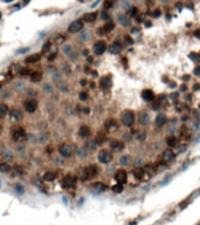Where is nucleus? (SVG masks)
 Instances as JSON below:
<instances>
[{
  "instance_id": "obj_49",
  "label": "nucleus",
  "mask_w": 200,
  "mask_h": 225,
  "mask_svg": "<svg viewBox=\"0 0 200 225\" xmlns=\"http://www.w3.org/2000/svg\"><path fill=\"white\" fill-rule=\"evenodd\" d=\"M16 191H19L20 194H22V192H23V189H22V187H21V185H16Z\"/></svg>"
},
{
  "instance_id": "obj_53",
  "label": "nucleus",
  "mask_w": 200,
  "mask_h": 225,
  "mask_svg": "<svg viewBox=\"0 0 200 225\" xmlns=\"http://www.w3.org/2000/svg\"><path fill=\"white\" fill-rule=\"evenodd\" d=\"M83 112H84V114H89V108H84Z\"/></svg>"
},
{
  "instance_id": "obj_15",
  "label": "nucleus",
  "mask_w": 200,
  "mask_h": 225,
  "mask_svg": "<svg viewBox=\"0 0 200 225\" xmlns=\"http://www.w3.org/2000/svg\"><path fill=\"white\" fill-rule=\"evenodd\" d=\"M111 85H112V82H111L110 76H104L100 80V87L102 89H108L111 87Z\"/></svg>"
},
{
  "instance_id": "obj_16",
  "label": "nucleus",
  "mask_w": 200,
  "mask_h": 225,
  "mask_svg": "<svg viewBox=\"0 0 200 225\" xmlns=\"http://www.w3.org/2000/svg\"><path fill=\"white\" fill-rule=\"evenodd\" d=\"M138 122L142 124V125H148L149 122H150V116L148 113H140L138 115Z\"/></svg>"
},
{
  "instance_id": "obj_10",
  "label": "nucleus",
  "mask_w": 200,
  "mask_h": 225,
  "mask_svg": "<svg viewBox=\"0 0 200 225\" xmlns=\"http://www.w3.org/2000/svg\"><path fill=\"white\" fill-rule=\"evenodd\" d=\"M75 184H76V178H75L74 176L68 175V176H66V177L63 178L62 185H63L65 189H72V188L75 187Z\"/></svg>"
},
{
  "instance_id": "obj_40",
  "label": "nucleus",
  "mask_w": 200,
  "mask_h": 225,
  "mask_svg": "<svg viewBox=\"0 0 200 225\" xmlns=\"http://www.w3.org/2000/svg\"><path fill=\"white\" fill-rule=\"evenodd\" d=\"M88 99V93L87 92H81L80 93V100L81 101H86Z\"/></svg>"
},
{
  "instance_id": "obj_56",
  "label": "nucleus",
  "mask_w": 200,
  "mask_h": 225,
  "mask_svg": "<svg viewBox=\"0 0 200 225\" xmlns=\"http://www.w3.org/2000/svg\"><path fill=\"white\" fill-rule=\"evenodd\" d=\"M28 1H29V0H25V2H28Z\"/></svg>"
},
{
  "instance_id": "obj_5",
  "label": "nucleus",
  "mask_w": 200,
  "mask_h": 225,
  "mask_svg": "<svg viewBox=\"0 0 200 225\" xmlns=\"http://www.w3.org/2000/svg\"><path fill=\"white\" fill-rule=\"evenodd\" d=\"M83 20H75V21H73L70 25H69V27H68V32L69 33H77V32H80V31H82L83 29Z\"/></svg>"
},
{
  "instance_id": "obj_25",
  "label": "nucleus",
  "mask_w": 200,
  "mask_h": 225,
  "mask_svg": "<svg viewBox=\"0 0 200 225\" xmlns=\"http://www.w3.org/2000/svg\"><path fill=\"white\" fill-rule=\"evenodd\" d=\"M145 172H146V170L144 168H137L133 171V176H136L138 179H142L145 177Z\"/></svg>"
},
{
  "instance_id": "obj_12",
  "label": "nucleus",
  "mask_w": 200,
  "mask_h": 225,
  "mask_svg": "<svg viewBox=\"0 0 200 225\" xmlns=\"http://www.w3.org/2000/svg\"><path fill=\"white\" fill-rule=\"evenodd\" d=\"M110 148H111V150L119 152L124 149V143L119 140H111L110 141Z\"/></svg>"
},
{
  "instance_id": "obj_3",
  "label": "nucleus",
  "mask_w": 200,
  "mask_h": 225,
  "mask_svg": "<svg viewBox=\"0 0 200 225\" xmlns=\"http://www.w3.org/2000/svg\"><path fill=\"white\" fill-rule=\"evenodd\" d=\"M113 156H112V152L110 150H106V149H102L100 152H99V161L103 164H106V163H110L112 161Z\"/></svg>"
},
{
  "instance_id": "obj_45",
  "label": "nucleus",
  "mask_w": 200,
  "mask_h": 225,
  "mask_svg": "<svg viewBox=\"0 0 200 225\" xmlns=\"http://www.w3.org/2000/svg\"><path fill=\"white\" fill-rule=\"evenodd\" d=\"M101 18H102V20H108V19H109V14L104 11V12L101 14Z\"/></svg>"
},
{
  "instance_id": "obj_54",
  "label": "nucleus",
  "mask_w": 200,
  "mask_h": 225,
  "mask_svg": "<svg viewBox=\"0 0 200 225\" xmlns=\"http://www.w3.org/2000/svg\"><path fill=\"white\" fill-rule=\"evenodd\" d=\"M4 1H5V2H12L13 0H4Z\"/></svg>"
},
{
  "instance_id": "obj_29",
  "label": "nucleus",
  "mask_w": 200,
  "mask_h": 225,
  "mask_svg": "<svg viewBox=\"0 0 200 225\" xmlns=\"http://www.w3.org/2000/svg\"><path fill=\"white\" fill-rule=\"evenodd\" d=\"M1 155H2V157L5 159H8V161L13 158V154H12V151L9 149H2L1 150Z\"/></svg>"
},
{
  "instance_id": "obj_41",
  "label": "nucleus",
  "mask_w": 200,
  "mask_h": 225,
  "mask_svg": "<svg viewBox=\"0 0 200 225\" xmlns=\"http://www.w3.org/2000/svg\"><path fill=\"white\" fill-rule=\"evenodd\" d=\"M49 48H50V42H49V41H47V42L43 45V47H42V52H48V51H49Z\"/></svg>"
},
{
  "instance_id": "obj_22",
  "label": "nucleus",
  "mask_w": 200,
  "mask_h": 225,
  "mask_svg": "<svg viewBox=\"0 0 200 225\" xmlns=\"http://www.w3.org/2000/svg\"><path fill=\"white\" fill-rule=\"evenodd\" d=\"M142 98H143L145 101H151V100H153L155 94H153V92H152L151 89H145V90H143V93H142Z\"/></svg>"
},
{
  "instance_id": "obj_51",
  "label": "nucleus",
  "mask_w": 200,
  "mask_h": 225,
  "mask_svg": "<svg viewBox=\"0 0 200 225\" xmlns=\"http://www.w3.org/2000/svg\"><path fill=\"white\" fill-rule=\"evenodd\" d=\"M159 14H160V12H159V11H156V12L153 13V16H158Z\"/></svg>"
},
{
  "instance_id": "obj_11",
  "label": "nucleus",
  "mask_w": 200,
  "mask_h": 225,
  "mask_svg": "<svg viewBox=\"0 0 200 225\" xmlns=\"http://www.w3.org/2000/svg\"><path fill=\"white\" fill-rule=\"evenodd\" d=\"M176 158V154L171 150V149H167L163 152V162L164 163H172Z\"/></svg>"
},
{
  "instance_id": "obj_20",
  "label": "nucleus",
  "mask_w": 200,
  "mask_h": 225,
  "mask_svg": "<svg viewBox=\"0 0 200 225\" xmlns=\"http://www.w3.org/2000/svg\"><path fill=\"white\" fill-rule=\"evenodd\" d=\"M118 21H119V23H121L123 27H128V26H130V23H131V20H130L126 15H124V14H119V15H118Z\"/></svg>"
},
{
  "instance_id": "obj_43",
  "label": "nucleus",
  "mask_w": 200,
  "mask_h": 225,
  "mask_svg": "<svg viewBox=\"0 0 200 225\" xmlns=\"http://www.w3.org/2000/svg\"><path fill=\"white\" fill-rule=\"evenodd\" d=\"M112 190H113L115 192H121V191L123 190V188H122V185H121V184H118V185H115V187L112 188Z\"/></svg>"
},
{
  "instance_id": "obj_47",
  "label": "nucleus",
  "mask_w": 200,
  "mask_h": 225,
  "mask_svg": "<svg viewBox=\"0 0 200 225\" xmlns=\"http://www.w3.org/2000/svg\"><path fill=\"white\" fill-rule=\"evenodd\" d=\"M28 51H29V48H28V47H26V48H23V49L18 51V53H19V54H22V53H26V52H28Z\"/></svg>"
},
{
  "instance_id": "obj_32",
  "label": "nucleus",
  "mask_w": 200,
  "mask_h": 225,
  "mask_svg": "<svg viewBox=\"0 0 200 225\" xmlns=\"http://www.w3.org/2000/svg\"><path fill=\"white\" fill-rule=\"evenodd\" d=\"M11 165L8 164V163H0V172H4V174H7V172H9L11 171Z\"/></svg>"
},
{
  "instance_id": "obj_33",
  "label": "nucleus",
  "mask_w": 200,
  "mask_h": 225,
  "mask_svg": "<svg viewBox=\"0 0 200 225\" xmlns=\"http://www.w3.org/2000/svg\"><path fill=\"white\" fill-rule=\"evenodd\" d=\"M55 177H56V175H55L54 172H52V171H47V172L43 175V179H45V181H48V182L54 181Z\"/></svg>"
},
{
  "instance_id": "obj_28",
  "label": "nucleus",
  "mask_w": 200,
  "mask_h": 225,
  "mask_svg": "<svg viewBox=\"0 0 200 225\" xmlns=\"http://www.w3.org/2000/svg\"><path fill=\"white\" fill-rule=\"evenodd\" d=\"M105 140H106L105 134H104V132H99V134L96 135L95 142L97 143V145H100V144H103V143H104V141H105Z\"/></svg>"
},
{
  "instance_id": "obj_26",
  "label": "nucleus",
  "mask_w": 200,
  "mask_h": 225,
  "mask_svg": "<svg viewBox=\"0 0 200 225\" xmlns=\"http://www.w3.org/2000/svg\"><path fill=\"white\" fill-rule=\"evenodd\" d=\"M91 188L95 190V191H97V192H102V191H105V189H106V187H105V184H103L102 182H95L93 185H91Z\"/></svg>"
},
{
  "instance_id": "obj_39",
  "label": "nucleus",
  "mask_w": 200,
  "mask_h": 225,
  "mask_svg": "<svg viewBox=\"0 0 200 225\" xmlns=\"http://www.w3.org/2000/svg\"><path fill=\"white\" fill-rule=\"evenodd\" d=\"M72 51H73L72 46H69V45L63 46V53H66V54H70V53H72Z\"/></svg>"
},
{
  "instance_id": "obj_30",
  "label": "nucleus",
  "mask_w": 200,
  "mask_h": 225,
  "mask_svg": "<svg viewBox=\"0 0 200 225\" xmlns=\"http://www.w3.org/2000/svg\"><path fill=\"white\" fill-rule=\"evenodd\" d=\"M135 137H136V140H137V141H139V142H143V141L145 140V137H146V134H145V131H142V130H137V132L135 134Z\"/></svg>"
},
{
  "instance_id": "obj_9",
  "label": "nucleus",
  "mask_w": 200,
  "mask_h": 225,
  "mask_svg": "<svg viewBox=\"0 0 200 225\" xmlns=\"http://www.w3.org/2000/svg\"><path fill=\"white\" fill-rule=\"evenodd\" d=\"M115 179L118 182V184H124V183H126V181H128V174H126V171L125 170H123V169H121V170H118L116 174H115Z\"/></svg>"
},
{
  "instance_id": "obj_19",
  "label": "nucleus",
  "mask_w": 200,
  "mask_h": 225,
  "mask_svg": "<svg viewBox=\"0 0 200 225\" xmlns=\"http://www.w3.org/2000/svg\"><path fill=\"white\" fill-rule=\"evenodd\" d=\"M113 28H115V23H113L112 21H108L103 27H101L100 34L101 33H109V32H111Z\"/></svg>"
},
{
  "instance_id": "obj_27",
  "label": "nucleus",
  "mask_w": 200,
  "mask_h": 225,
  "mask_svg": "<svg viewBox=\"0 0 200 225\" xmlns=\"http://www.w3.org/2000/svg\"><path fill=\"white\" fill-rule=\"evenodd\" d=\"M29 78H30V81H32V82H40L41 79H42V74L39 73V72H34V73H32V74L29 75Z\"/></svg>"
},
{
  "instance_id": "obj_2",
  "label": "nucleus",
  "mask_w": 200,
  "mask_h": 225,
  "mask_svg": "<svg viewBox=\"0 0 200 225\" xmlns=\"http://www.w3.org/2000/svg\"><path fill=\"white\" fill-rule=\"evenodd\" d=\"M97 174H99V168H97L96 165L91 164V165L87 167V168L83 170L82 179H86V181H87V179H91V178H94Z\"/></svg>"
},
{
  "instance_id": "obj_18",
  "label": "nucleus",
  "mask_w": 200,
  "mask_h": 225,
  "mask_svg": "<svg viewBox=\"0 0 200 225\" xmlns=\"http://www.w3.org/2000/svg\"><path fill=\"white\" fill-rule=\"evenodd\" d=\"M121 49H122V47H121V43L118 41H115L109 46V52L112 54H118L121 52Z\"/></svg>"
},
{
  "instance_id": "obj_8",
  "label": "nucleus",
  "mask_w": 200,
  "mask_h": 225,
  "mask_svg": "<svg viewBox=\"0 0 200 225\" xmlns=\"http://www.w3.org/2000/svg\"><path fill=\"white\" fill-rule=\"evenodd\" d=\"M12 137H13V141L20 142V141H22V140L26 138V131H25L22 128H16V129L13 131Z\"/></svg>"
},
{
  "instance_id": "obj_35",
  "label": "nucleus",
  "mask_w": 200,
  "mask_h": 225,
  "mask_svg": "<svg viewBox=\"0 0 200 225\" xmlns=\"http://www.w3.org/2000/svg\"><path fill=\"white\" fill-rule=\"evenodd\" d=\"M8 114V107L4 103H0V117H5Z\"/></svg>"
},
{
  "instance_id": "obj_38",
  "label": "nucleus",
  "mask_w": 200,
  "mask_h": 225,
  "mask_svg": "<svg viewBox=\"0 0 200 225\" xmlns=\"http://www.w3.org/2000/svg\"><path fill=\"white\" fill-rule=\"evenodd\" d=\"M19 74H20L21 76H27V75H29L30 73H29V69H27V68H21L20 72H19Z\"/></svg>"
},
{
  "instance_id": "obj_37",
  "label": "nucleus",
  "mask_w": 200,
  "mask_h": 225,
  "mask_svg": "<svg viewBox=\"0 0 200 225\" xmlns=\"http://www.w3.org/2000/svg\"><path fill=\"white\" fill-rule=\"evenodd\" d=\"M129 163H130V157L129 156H123L122 158H121V164L124 167V165H129Z\"/></svg>"
},
{
  "instance_id": "obj_1",
  "label": "nucleus",
  "mask_w": 200,
  "mask_h": 225,
  "mask_svg": "<svg viewBox=\"0 0 200 225\" xmlns=\"http://www.w3.org/2000/svg\"><path fill=\"white\" fill-rule=\"evenodd\" d=\"M121 120H122V123L125 125V127H131L133 123H135V113L132 110H124L121 115Z\"/></svg>"
},
{
  "instance_id": "obj_50",
  "label": "nucleus",
  "mask_w": 200,
  "mask_h": 225,
  "mask_svg": "<svg viewBox=\"0 0 200 225\" xmlns=\"http://www.w3.org/2000/svg\"><path fill=\"white\" fill-rule=\"evenodd\" d=\"M87 85V80H81V86H86Z\"/></svg>"
},
{
  "instance_id": "obj_6",
  "label": "nucleus",
  "mask_w": 200,
  "mask_h": 225,
  "mask_svg": "<svg viewBox=\"0 0 200 225\" xmlns=\"http://www.w3.org/2000/svg\"><path fill=\"white\" fill-rule=\"evenodd\" d=\"M106 49V43L103 40H99L94 43V53L96 55H102Z\"/></svg>"
},
{
  "instance_id": "obj_34",
  "label": "nucleus",
  "mask_w": 200,
  "mask_h": 225,
  "mask_svg": "<svg viewBox=\"0 0 200 225\" xmlns=\"http://www.w3.org/2000/svg\"><path fill=\"white\" fill-rule=\"evenodd\" d=\"M166 144L169 147H176L177 145V138L174 136H169L166 138Z\"/></svg>"
},
{
  "instance_id": "obj_44",
  "label": "nucleus",
  "mask_w": 200,
  "mask_h": 225,
  "mask_svg": "<svg viewBox=\"0 0 200 225\" xmlns=\"http://www.w3.org/2000/svg\"><path fill=\"white\" fill-rule=\"evenodd\" d=\"M111 5H112L111 0H106V1L104 2V8H105V9H108V8H110V7H111Z\"/></svg>"
},
{
  "instance_id": "obj_48",
  "label": "nucleus",
  "mask_w": 200,
  "mask_h": 225,
  "mask_svg": "<svg viewBox=\"0 0 200 225\" xmlns=\"http://www.w3.org/2000/svg\"><path fill=\"white\" fill-rule=\"evenodd\" d=\"M124 40H126V42H128V43H132V39H130V36H129V35L124 36Z\"/></svg>"
},
{
  "instance_id": "obj_4",
  "label": "nucleus",
  "mask_w": 200,
  "mask_h": 225,
  "mask_svg": "<svg viewBox=\"0 0 200 225\" xmlns=\"http://www.w3.org/2000/svg\"><path fill=\"white\" fill-rule=\"evenodd\" d=\"M59 152L62 157L65 158H69L72 155H73V148L67 144V143H62L60 147H59Z\"/></svg>"
},
{
  "instance_id": "obj_36",
  "label": "nucleus",
  "mask_w": 200,
  "mask_h": 225,
  "mask_svg": "<svg viewBox=\"0 0 200 225\" xmlns=\"http://www.w3.org/2000/svg\"><path fill=\"white\" fill-rule=\"evenodd\" d=\"M186 149H187V145H186V144H179V145H177V148H176L177 154L184 152V151H186Z\"/></svg>"
},
{
  "instance_id": "obj_7",
  "label": "nucleus",
  "mask_w": 200,
  "mask_h": 225,
  "mask_svg": "<svg viewBox=\"0 0 200 225\" xmlns=\"http://www.w3.org/2000/svg\"><path fill=\"white\" fill-rule=\"evenodd\" d=\"M23 107H25V110L27 113H29V114H32V113H34L36 110V108H38V101L36 100H27V101H25V103H23Z\"/></svg>"
},
{
  "instance_id": "obj_31",
  "label": "nucleus",
  "mask_w": 200,
  "mask_h": 225,
  "mask_svg": "<svg viewBox=\"0 0 200 225\" xmlns=\"http://www.w3.org/2000/svg\"><path fill=\"white\" fill-rule=\"evenodd\" d=\"M97 147V143L95 142V140H89V141H87V143H86V148H87V150H95V148Z\"/></svg>"
},
{
  "instance_id": "obj_57",
  "label": "nucleus",
  "mask_w": 200,
  "mask_h": 225,
  "mask_svg": "<svg viewBox=\"0 0 200 225\" xmlns=\"http://www.w3.org/2000/svg\"><path fill=\"white\" fill-rule=\"evenodd\" d=\"M0 18H1V13H0Z\"/></svg>"
},
{
  "instance_id": "obj_46",
  "label": "nucleus",
  "mask_w": 200,
  "mask_h": 225,
  "mask_svg": "<svg viewBox=\"0 0 200 225\" xmlns=\"http://www.w3.org/2000/svg\"><path fill=\"white\" fill-rule=\"evenodd\" d=\"M137 12H138V11H137V8H136V7H131V8H130V14H131V15L137 14Z\"/></svg>"
},
{
  "instance_id": "obj_23",
  "label": "nucleus",
  "mask_w": 200,
  "mask_h": 225,
  "mask_svg": "<svg viewBox=\"0 0 200 225\" xmlns=\"http://www.w3.org/2000/svg\"><path fill=\"white\" fill-rule=\"evenodd\" d=\"M9 116L14 121H20L22 118V113L20 112L19 109H12L11 113H9Z\"/></svg>"
},
{
  "instance_id": "obj_52",
  "label": "nucleus",
  "mask_w": 200,
  "mask_h": 225,
  "mask_svg": "<svg viewBox=\"0 0 200 225\" xmlns=\"http://www.w3.org/2000/svg\"><path fill=\"white\" fill-rule=\"evenodd\" d=\"M194 73H196V74H199V73H200V67H197V68H196Z\"/></svg>"
},
{
  "instance_id": "obj_55",
  "label": "nucleus",
  "mask_w": 200,
  "mask_h": 225,
  "mask_svg": "<svg viewBox=\"0 0 200 225\" xmlns=\"http://www.w3.org/2000/svg\"><path fill=\"white\" fill-rule=\"evenodd\" d=\"M1 130H2V128H1V124H0V134H1Z\"/></svg>"
},
{
  "instance_id": "obj_24",
  "label": "nucleus",
  "mask_w": 200,
  "mask_h": 225,
  "mask_svg": "<svg viewBox=\"0 0 200 225\" xmlns=\"http://www.w3.org/2000/svg\"><path fill=\"white\" fill-rule=\"evenodd\" d=\"M79 135H80L81 137H83V138L88 137V136L90 135V128H89L88 125H82V127L80 128V130H79Z\"/></svg>"
},
{
  "instance_id": "obj_14",
  "label": "nucleus",
  "mask_w": 200,
  "mask_h": 225,
  "mask_svg": "<svg viewBox=\"0 0 200 225\" xmlns=\"http://www.w3.org/2000/svg\"><path fill=\"white\" fill-rule=\"evenodd\" d=\"M104 128H105V130H108V131H112V130L117 129V122H116L115 120H112V118H109V120L105 121Z\"/></svg>"
},
{
  "instance_id": "obj_17",
  "label": "nucleus",
  "mask_w": 200,
  "mask_h": 225,
  "mask_svg": "<svg viewBox=\"0 0 200 225\" xmlns=\"http://www.w3.org/2000/svg\"><path fill=\"white\" fill-rule=\"evenodd\" d=\"M82 19H83V21H86V22H94V21L97 19V13H96V12L86 13Z\"/></svg>"
},
{
  "instance_id": "obj_42",
  "label": "nucleus",
  "mask_w": 200,
  "mask_h": 225,
  "mask_svg": "<svg viewBox=\"0 0 200 225\" xmlns=\"http://www.w3.org/2000/svg\"><path fill=\"white\" fill-rule=\"evenodd\" d=\"M77 154H79L80 157H84V156L87 155V150H86V149H79V150H77Z\"/></svg>"
},
{
  "instance_id": "obj_13",
  "label": "nucleus",
  "mask_w": 200,
  "mask_h": 225,
  "mask_svg": "<svg viewBox=\"0 0 200 225\" xmlns=\"http://www.w3.org/2000/svg\"><path fill=\"white\" fill-rule=\"evenodd\" d=\"M166 122H167V117H166V115L163 114V113H159V114L157 115L156 120H155L156 127H163V125L166 124Z\"/></svg>"
},
{
  "instance_id": "obj_21",
  "label": "nucleus",
  "mask_w": 200,
  "mask_h": 225,
  "mask_svg": "<svg viewBox=\"0 0 200 225\" xmlns=\"http://www.w3.org/2000/svg\"><path fill=\"white\" fill-rule=\"evenodd\" d=\"M41 59V55L38 53V54H32V55H29V56H27L26 59H25V62L26 63H35V62H38L39 60Z\"/></svg>"
}]
</instances>
